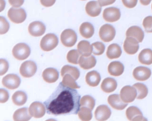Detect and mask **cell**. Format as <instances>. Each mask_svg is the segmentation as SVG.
I'll list each match as a JSON object with an SVG mask.
<instances>
[{
	"instance_id": "6da1fadb",
	"label": "cell",
	"mask_w": 152,
	"mask_h": 121,
	"mask_svg": "<svg viewBox=\"0 0 152 121\" xmlns=\"http://www.w3.org/2000/svg\"><path fill=\"white\" fill-rule=\"evenodd\" d=\"M44 104L48 114H75L80 107V96L78 91L59 83Z\"/></svg>"
},
{
	"instance_id": "7a4b0ae2",
	"label": "cell",
	"mask_w": 152,
	"mask_h": 121,
	"mask_svg": "<svg viewBox=\"0 0 152 121\" xmlns=\"http://www.w3.org/2000/svg\"><path fill=\"white\" fill-rule=\"evenodd\" d=\"M58 39L57 36L52 33L46 34L40 41V47L44 51H50L57 46Z\"/></svg>"
},
{
	"instance_id": "3957f363",
	"label": "cell",
	"mask_w": 152,
	"mask_h": 121,
	"mask_svg": "<svg viewBox=\"0 0 152 121\" xmlns=\"http://www.w3.org/2000/svg\"><path fill=\"white\" fill-rule=\"evenodd\" d=\"M30 54L29 46L23 43L17 44L12 49V55L18 60H24L27 58Z\"/></svg>"
},
{
	"instance_id": "277c9868",
	"label": "cell",
	"mask_w": 152,
	"mask_h": 121,
	"mask_svg": "<svg viewBox=\"0 0 152 121\" xmlns=\"http://www.w3.org/2000/svg\"><path fill=\"white\" fill-rule=\"evenodd\" d=\"M8 17L10 20L17 24L23 23L26 18V13L23 8H11L8 11Z\"/></svg>"
},
{
	"instance_id": "5b68a950",
	"label": "cell",
	"mask_w": 152,
	"mask_h": 121,
	"mask_svg": "<svg viewBox=\"0 0 152 121\" xmlns=\"http://www.w3.org/2000/svg\"><path fill=\"white\" fill-rule=\"evenodd\" d=\"M77 40V36L75 32L71 29L64 30L61 34V41L66 47L73 46Z\"/></svg>"
},
{
	"instance_id": "8992f818",
	"label": "cell",
	"mask_w": 152,
	"mask_h": 121,
	"mask_svg": "<svg viewBox=\"0 0 152 121\" xmlns=\"http://www.w3.org/2000/svg\"><path fill=\"white\" fill-rule=\"evenodd\" d=\"M120 96L121 99L125 103L132 102L137 96V91L133 86H124L121 90Z\"/></svg>"
},
{
	"instance_id": "52a82bcc",
	"label": "cell",
	"mask_w": 152,
	"mask_h": 121,
	"mask_svg": "<svg viewBox=\"0 0 152 121\" xmlns=\"http://www.w3.org/2000/svg\"><path fill=\"white\" fill-rule=\"evenodd\" d=\"M115 29L110 24H104L102 26L99 30V36L102 40L105 42L112 41L115 36Z\"/></svg>"
},
{
	"instance_id": "ba28073f",
	"label": "cell",
	"mask_w": 152,
	"mask_h": 121,
	"mask_svg": "<svg viewBox=\"0 0 152 121\" xmlns=\"http://www.w3.org/2000/svg\"><path fill=\"white\" fill-rule=\"evenodd\" d=\"M36 71V64L32 60H27L24 62L20 68V72L21 75L26 78H29L33 76Z\"/></svg>"
},
{
	"instance_id": "9c48e42d",
	"label": "cell",
	"mask_w": 152,
	"mask_h": 121,
	"mask_svg": "<svg viewBox=\"0 0 152 121\" xmlns=\"http://www.w3.org/2000/svg\"><path fill=\"white\" fill-rule=\"evenodd\" d=\"M21 80L20 77L13 74H8L2 79L3 85L10 90H14L18 88L20 84Z\"/></svg>"
},
{
	"instance_id": "30bf717a",
	"label": "cell",
	"mask_w": 152,
	"mask_h": 121,
	"mask_svg": "<svg viewBox=\"0 0 152 121\" xmlns=\"http://www.w3.org/2000/svg\"><path fill=\"white\" fill-rule=\"evenodd\" d=\"M28 111L31 116L35 118H40L45 114V106L40 102L34 101L30 104Z\"/></svg>"
},
{
	"instance_id": "8fae6325",
	"label": "cell",
	"mask_w": 152,
	"mask_h": 121,
	"mask_svg": "<svg viewBox=\"0 0 152 121\" xmlns=\"http://www.w3.org/2000/svg\"><path fill=\"white\" fill-rule=\"evenodd\" d=\"M138 43L136 39L132 37H126L124 43V50L129 55L136 53L139 49Z\"/></svg>"
},
{
	"instance_id": "7c38bea8",
	"label": "cell",
	"mask_w": 152,
	"mask_h": 121,
	"mask_svg": "<svg viewBox=\"0 0 152 121\" xmlns=\"http://www.w3.org/2000/svg\"><path fill=\"white\" fill-rule=\"evenodd\" d=\"M103 17L107 22L116 21L121 17L120 10L115 7L107 8L103 11Z\"/></svg>"
},
{
	"instance_id": "4fadbf2b",
	"label": "cell",
	"mask_w": 152,
	"mask_h": 121,
	"mask_svg": "<svg viewBox=\"0 0 152 121\" xmlns=\"http://www.w3.org/2000/svg\"><path fill=\"white\" fill-rule=\"evenodd\" d=\"M45 26L40 21H33L29 24L28 27L30 34L34 37L43 35L45 32Z\"/></svg>"
},
{
	"instance_id": "5bb4252c",
	"label": "cell",
	"mask_w": 152,
	"mask_h": 121,
	"mask_svg": "<svg viewBox=\"0 0 152 121\" xmlns=\"http://www.w3.org/2000/svg\"><path fill=\"white\" fill-rule=\"evenodd\" d=\"M132 74L135 79L138 81H145L150 77L151 71L148 68L138 66L134 69Z\"/></svg>"
},
{
	"instance_id": "9a60e30c",
	"label": "cell",
	"mask_w": 152,
	"mask_h": 121,
	"mask_svg": "<svg viewBox=\"0 0 152 121\" xmlns=\"http://www.w3.org/2000/svg\"><path fill=\"white\" fill-rule=\"evenodd\" d=\"M107 101L112 107L116 110H123L127 106V103L124 102L118 94L110 95L107 98Z\"/></svg>"
},
{
	"instance_id": "2e32d148",
	"label": "cell",
	"mask_w": 152,
	"mask_h": 121,
	"mask_svg": "<svg viewBox=\"0 0 152 121\" xmlns=\"http://www.w3.org/2000/svg\"><path fill=\"white\" fill-rule=\"evenodd\" d=\"M111 114L110 109L106 105L99 106L95 112L94 116L96 120L103 121L108 119Z\"/></svg>"
},
{
	"instance_id": "e0dca14e",
	"label": "cell",
	"mask_w": 152,
	"mask_h": 121,
	"mask_svg": "<svg viewBox=\"0 0 152 121\" xmlns=\"http://www.w3.org/2000/svg\"><path fill=\"white\" fill-rule=\"evenodd\" d=\"M126 116L129 120H145L141 110L135 106L129 107L126 110Z\"/></svg>"
},
{
	"instance_id": "ac0fdd59",
	"label": "cell",
	"mask_w": 152,
	"mask_h": 121,
	"mask_svg": "<svg viewBox=\"0 0 152 121\" xmlns=\"http://www.w3.org/2000/svg\"><path fill=\"white\" fill-rule=\"evenodd\" d=\"M102 11V6L99 2L91 1L87 3L86 5V11L90 17L98 16Z\"/></svg>"
},
{
	"instance_id": "d6986e66",
	"label": "cell",
	"mask_w": 152,
	"mask_h": 121,
	"mask_svg": "<svg viewBox=\"0 0 152 121\" xmlns=\"http://www.w3.org/2000/svg\"><path fill=\"white\" fill-rule=\"evenodd\" d=\"M43 79L48 83H53L59 78V73L56 69L52 68L45 69L42 73Z\"/></svg>"
},
{
	"instance_id": "ffe728a7",
	"label": "cell",
	"mask_w": 152,
	"mask_h": 121,
	"mask_svg": "<svg viewBox=\"0 0 152 121\" xmlns=\"http://www.w3.org/2000/svg\"><path fill=\"white\" fill-rule=\"evenodd\" d=\"M78 63L81 68L84 69H89L93 68L96 64V59L94 56H80Z\"/></svg>"
},
{
	"instance_id": "44dd1931",
	"label": "cell",
	"mask_w": 152,
	"mask_h": 121,
	"mask_svg": "<svg viewBox=\"0 0 152 121\" xmlns=\"http://www.w3.org/2000/svg\"><path fill=\"white\" fill-rule=\"evenodd\" d=\"M109 73L113 76H119L122 74L124 71L123 64L119 61H113L109 63L107 67Z\"/></svg>"
},
{
	"instance_id": "7402d4cb",
	"label": "cell",
	"mask_w": 152,
	"mask_h": 121,
	"mask_svg": "<svg viewBox=\"0 0 152 121\" xmlns=\"http://www.w3.org/2000/svg\"><path fill=\"white\" fill-rule=\"evenodd\" d=\"M126 36L132 37L136 39L138 42H141L144 39V34L140 27L138 26H131L126 30Z\"/></svg>"
},
{
	"instance_id": "603a6c76",
	"label": "cell",
	"mask_w": 152,
	"mask_h": 121,
	"mask_svg": "<svg viewBox=\"0 0 152 121\" xmlns=\"http://www.w3.org/2000/svg\"><path fill=\"white\" fill-rule=\"evenodd\" d=\"M77 49L81 55L89 56L93 52L92 45L88 41L81 40L77 45Z\"/></svg>"
},
{
	"instance_id": "cb8c5ba5",
	"label": "cell",
	"mask_w": 152,
	"mask_h": 121,
	"mask_svg": "<svg viewBox=\"0 0 152 121\" xmlns=\"http://www.w3.org/2000/svg\"><path fill=\"white\" fill-rule=\"evenodd\" d=\"M117 87L116 80L112 78H106L103 79L101 84L102 90L106 93H112L115 90Z\"/></svg>"
},
{
	"instance_id": "d4e9b609",
	"label": "cell",
	"mask_w": 152,
	"mask_h": 121,
	"mask_svg": "<svg viewBox=\"0 0 152 121\" xmlns=\"http://www.w3.org/2000/svg\"><path fill=\"white\" fill-rule=\"evenodd\" d=\"M101 79L100 74L96 71L88 72L86 76L87 84L91 87H96L99 85Z\"/></svg>"
},
{
	"instance_id": "484cf974",
	"label": "cell",
	"mask_w": 152,
	"mask_h": 121,
	"mask_svg": "<svg viewBox=\"0 0 152 121\" xmlns=\"http://www.w3.org/2000/svg\"><path fill=\"white\" fill-rule=\"evenodd\" d=\"M28 109L23 107L17 110L13 114V119L15 121H27L31 119V116L28 113Z\"/></svg>"
},
{
	"instance_id": "4316f807",
	"label": "cell",
	"mask_w": 152,
	"mask_h": 121,
	"mask_svg": "<svg viewBox=\"0 0 152 121\" xmlns=\"http://www.w3.org/2000/svg\"><path fill=\"white\" fill-rule=\"evenodd\" d=\"M138 60L144 65L152 64V50L150 49L142 50L138 55Z\"/></svg>"
},
{
	"instance_id": "83f0119b",
	"label": "cell",
	"mask_w": 152,
	"mask_h": 121,
	"mask_svg": "<svg viewBox=\"0 0 152 121\" xmlns=\"http://www.w3.org/2000/svg\"><path fill=\"white\" fill-rule=\"evenodd\" d=\"M80 33L81 35L86 39L90 38L94 34V27L93 25L88 22L82 23L80 27Z\"/></svg>"
},
{
	"instance_id": "f1b7e54d",
	"label": "cell",
	"mask_w": 152,
	"mask_h": 121,
	"mask_svg": "<svg viewBox=\"0 0 152 121\" xmlns=\"http://www.w3.org/2000/svg\"><path fill=\"white\" fill-rule=\"evenodd\" d=\"M121 53L122 50L121 47L116 43L110 44L108 46L106 52V55L110 59L118 58L121 55Z\"/></svg>"
},
{
	"instance_id": "f546056e",
	"label": "cell",
	"mask_w": 152,
	"mask_h": 121,
	"mask_svg": "<svg viewBox=\"0 0 152 121\" xmlns=\"http://www.w3.org/2000/svg\"><path fill=\"white\" fill-rule=\"evenodd\" d=\"M27 98L26 94L22 91H17L15 92L12 96V101L17 106H22L25 104Z\"/></svg>"
},
{
	"instance_id": "4dcf8cb0",
	"label": "cell",
	"mask_w": 152,
	"mask_h": 121,
	"mask_svg": "<svg viewBox=\"0 0 152 121\" xmlns=\"http://www.w3.org/2000/svg\"><path fill=\"white\" fill-rule=\"evenodd\" d=\"M61 74L62 77H64L65 74H70L75 80H77L80 77V71L78 68L69 65L64 66L61 69Z\"/></svg>"
},
{
	"instance_id": "1f68e13d",
	"label": "cell",
	"mask_w": 152,
	"mask_h": 121,
	"mask_svg": "<svg viewBox=\"0 0 152 121\" xmlns=\"http://www.w3.org/2000/svg\"><path fill=\"white\" fill-rule=\"evenodd\" d=\"M91 110L90 108L81 106L78 112V115L79 118L83 121H88L92 118Z\"/></svg>"
},
{
	"instance_id": "d6a6232c",
	"label": "cell",
	"mask_w": 152,
	"mask_h": 121,
	"mask_svg": "<svg viewBox=\"0 0 152 121\" xmlns=\"http://www.w3.org/2000/svg\"><path fill=\"white\" fill-rule=\"evenodd\" d=\"M133 87H135L137 91V98L138 99H143L148 94V88L145 85L142 83H135L133 85Z\"/></svg>"
},
{
	"instance_id": "836d02e7",
	"label": "cell",
	"mask_w": 152,
	"mask_h": 121,
	"mask_svg": "<svg viewBox=\"0 0 152 121\" xmlns=\"http://www.w3.org/2000/svg\"><path fill=\"white\" fill-rule=\"evenodd\" d=\"M63 77L62 83L65 86L71 88H80V86L77 85L75 82V79L70 74H65Z\"/></svg>"
},
{
	"instance_id": "e575fe53",
	"label": "cell",
	"mask_w": 152,
	"mask_h": 121,
	"mask_svg": "<svg viewBox=\"0 0 152 121\" xmlns=\"http://www.w3.org/2000/svg\"><path fill=\"white\" fill-rule=\"evenodd\" d=\"M95 105L94 99L90 95H84L80 99V106H85L93 110Z\"/></svg>"
},
{
	"instance_id": "d590c367",
	"label": "cell",
	"mask_w": 152,
	"mask_h": 121,
	"mask_svg": "<svg viewBox=\"0 0 152 121\" xmlns=\"http://www.w3.org/2000/svg\"><path fill=\"white\" fill-rule=\"evenodd\" d=\"M80 53L79 52L75 49H72L69 50L66 55L67 60L71 63L77 64L79 61L80 57Z\"/></svg>"
},
{
	"instance_id": "8d00e7d4",
	"label": "cell",
	"mask_w": 152,
	"mask_h": 121,
	"mask_svg": "<svg viewBox=\"0 0 152 121\" xmlns=\"http://www.w3.org/2000/svg\"><path fill=\"white\" fill-rule=\"evenodd\" d=\"M91 45L93 47V53L94 55H100L103 53L105 49V46L102 42H97L93 43Z\"/></svg>"
},
{
	"instance_id": "74e56055",
	"label": "cell",
	"mask_w": 152,
	"mask_h": 121,
	"mask_svg": "<svg viewBox=\"0 0 152 121\" xmlns=\"http://www.w3.org/2000/svg\"><path fill=\"white\" fill-rule=\"evenodd\" d=\"M145 31L148 33H152V16L146 17L142 22Z\"/></svg>"
},
{
	"instance_id": "f35d334b",
	"label": "cell",
	"mask_w": 152,
	"mask_h": 121,
	"mask_svg": "<svg viewBox=\"0 0 152 121\" xmlns=\"http://www.w3.org/2000/svg\"><path fill=\"white\" fill-rule=\"evenodd\" d=\"M9 24L7 20L3 17H0V34L6 33L9 29Z\"/></svg>"
},
{
	"instance_id": "ab89813d",
	"label": "cell",
	"mask_w": 152,
	"mask_h": 121,
	"mask_svg": "<svg viewBox=\"0 0 152 121\" xmlns=\"http://www.w3.org/2000/svg\"><path fill=\"white\" fill-rule=\"evenodd\" d=\"M8 62L4 59H1L0 60V75H3L7 71L8 69Z\"/></svg>"
},
{
	"instance_id": "60d3db41",
	"label": "cell",
	"mask_w": 152,
	"mask_h": 121,
	"mask_svg": "<svg viewBox=\"0 0 152 121\" xmlns=\"http://www.w3.org/2000/svg\"><path fill=\"white\" fill-rule=\"evenodd\" d=\"M9 98V94L5 90L1 88L0 90V102L1 103H5Z\"/></svg>"
},
{
	"instance_id": "b9f144b4",
	"label": "cell",
	"mask_w": 152,
	"mask_h": 121,
	"mask_svg": "<svg viewBox=\"0 0 152 121\" xmlns=\"http://www.w3.org/2000/svg\"><path fill=\"white\" fill-rule=\"evenodd\" d=\"M123 4L128 8H132L136 6L138 0H122Z\"/></svg>"
},
{
	"instance_id": "7bdbcfd3",
	"label": "cell",
	"mask_w": 152,
	"mask_h": 121,
	"mask_svg": "<svg viewBox=\"0 0 152 121\" xmlns=\"http://www.w3.org/2000/svg\"><path fill=\"white\" fill-rule=\"evenodd\" d=\"M24 1V0H8L10 4L15 8L21 7L23 4Z\"/></svg>"
},
{
	"instance_id": "ee69618b",
	"label": "cell",
	"mask_w": 152,
	"mask_h": 121,
	"mask_svg": "<svg viewBox=\"0 0 152 121\" xmlns=\"http://www.w3.org/2000/svg\"><path fill=\"white\" fill-rule=\"evenodd\" d=\"M40 1L43 6L46 7H49L52 6L55 4L56 0H40Z\"/></svg>"
},
{
	"instance_id": "f6af8a7d",
	"label": "cell",
	"mask_w": 152,
	"mask_h": 121,
	"mask_svg": "<svg viewBox=\"0 0 152 121\" xmlns=\"http://www.w3.org/2000/svg\"><path fill=\"white\" fill-rule=\"evenodd\" d=\"M116 0H98V2L100 4V5L102 6H106L108 5L112 4L115 2Z\"/></svg>"
},
{
	"instance_id": "bcb514c9",
	"label": "cell",
	"mask_w": 152,
	"mask_h": 121,
	"mask_svg": "<svg viewBox=\"0 0 152 121\" xmlns=\"http://www.w3.org/2000/svg\"><path fill=\"white\" fill-rule=\"evenodd\" d=\"M152 0H140V3L143 5H148Z\"/></svg>"
},
{
	"instance_id": "7dc6e473",
	"label": "cell",
	"mask_w": 152,
	"mask_h": 121,
	"mask_svg": "<svg viewBox=\"0 0 152 121\" xmlns=\"http://www.w3.org/2000/svg\"><path fill=\"white\" fill-rule=\"evenodd\" d=\"M5 2L4 0H1V11H2L5 7Z\"/></svg>"
},
{
	"instance_id": "c3c4849f",
	"label": "cell",
	"mask_w": 152,
	"mask_h": 121,
	"mask_svg": "<svg viewBox=\"0 0 152 121\" xmlns=\"http://www.w3.org/2000/svg\"><path fill=\"white\" fill-rule=\"evenodd\" d=\"M151 8H152V5H151Z\"/></svg>"
},
{
	"instance_id": "681fc988",
	"label": "cell",
	"mask_w": 152,
	"mask_h": 121,
	"mask_svg": "<svg viewBox=\"0 0 152 121\" xmlns=\"http://www.w3.org/2000/svg\"><path fill=\"white\" fill-rule=\"evenodd\" d=\"M83 1H84V0H83Z\"/></svg>"
}]
</instances>
